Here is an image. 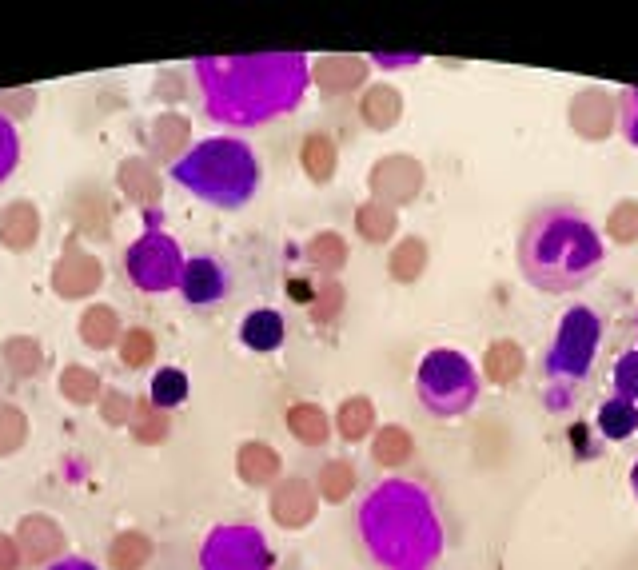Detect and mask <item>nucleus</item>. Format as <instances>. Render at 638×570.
Wrapping results in <instances>:
<instances>
[{"mask_svg": "<svg viewBox=\"0 0 638 570\" xmlns=\"http://www.w3.org/2000/svg\"><path fill=\"white\" fill-rule=\"evenodd\" d=\"M96 284H100V268H96V260H88V256H80V252H72V256L56 268V291H60V295H88Z\"/></svg>", "mask_w": 638, "mask_h": 570, "instance_id": "14", "label": "nucleus"}, {"mask_svg": "<svg viewBox=\"0 0 638 570\" xmlns=\"http://www.w3.org/2000/svg\"><path fill=\"white\" fill-rule=\"evenodd\" d=\"M16 168V136L8 124H0V176H8Z\"/></svg>", "mask_w": 638, "mask_h": 570, "instance_id": "24", "label": "nucleus"}, {"mask_svg": "<svg viewBox=\"0 0 638 570\" xmlns=\"http://www.w3.org/2000/svg\"><path fill=\"white\" fill-rule=\"evenodd\" d=\"M607 260L599 228L575 208H543L519 232V272L547 295L583 291Z\"/></svg>", "mask_w": 638, "mask_h": 570, "instance_id": "2", "label": "nucleus"}, {"mask_svg": "<svg viewBox=\"0 0 638 570\" xmlns=\"http://www.w3.org/2000/svg\"><path fill=\"white\" fill-rule=\"evenodd\" d=\"M359 535L383 570H431L443 555V519L423 483L387 479L359 503Z\"/></svg>", "mask_w": 638, "mask_h": 570, "instance_id": "1", "label": "nucleus"}, {"mask_svg": "<svg viewBox=\"0 0 638 570\" xmlns=\"http://www.w3.org/2000/svg\"><path fill=\"white\" fill-rule=\"evenodd\" d=\"M48 570H100L96 563H88V559H80V555H68V559H56Z\"/></svg>", "mask_w": 638, "mask_h": 570, "instance_id": "26", "label": "nucleus"}, {"mask_svg": "<svg viewBox=\"0 0 638 570\" xmlns=\"http://www.w3.org/2000/svg\"><path fill=\"white\" fill-rule=\"evenodd\" d=\"M188 391H192V383H188V375L180 371V367H160L156 375H152V391H148V399H152V407L156 411H172V407H180L184 399H188Z\"/></svg>", "mask_w": 638, "mask_h": 570, "instance_id": "15", "label": "nucleus"}, {"mask_svg": "<svg viewBox=\"0 0 638 570\" xmlns=\"http://www.w3.org/2000/svg\"><path fill=\"white\" fill-rule=\"evenodd\" d=\"M120 359H124V367H148L152 363V355H156V335L148 331V327H132V331H124L120 335Z\"/></svg>", "mask_w": 638, "mask_h": 570, "instance_id": "17", "label": "nucleus"}, {"mask_svg": "<svg viewBox=\"0 0 638 570\" xmlns=\"http://www.w3.org/2000/svg\"><path fill=\"white\" fill-rule=\"evenodd\" d=\"M152 559V539L140 535V531H124L112 539V551H108V563L116 570H144Z\"/></svg>", "mask_w": 638, "mask_h": 570, "instance_id": "16", "label": "nucleus"}, {"mask_svg": "<svg viewBox=\"0 0 638 570\" xmlns=\"http://www.w3.org/2000/svg\"><path fill=\"white\" fill-rule=\"evenodd\" d=\"M36 236H40V212L28 200H16L0 212V244L8 252H16V256L28 252L36 244Z\"/></svg>", "mask_w": 638, "mask_h": 570, "instance_id": "10", "label": "nucleus"}, {"mask_svg": "<svg viewBox=\"0 0 638 570\" xmlns=\"http://www.w3.org/2000/svg\"><path fill=\"white\" fill-rule=\"evenodd\" d=\"M176 184H184L192 196L216 208H244L256 196L260 184V164L244 140L232 136H212L200 140L188 156L172 164Z\"/></svg>", "mask_w": 638, "mask_h": 570, "instance_id": "3", "label": "nucleus"}, {"mask_svg": "<svg viewBox=\"0 0 638 570\" xmlns=\"http://www.w3.org/2000/svg\"><path fill=\"white\" fill-rule=\"evenodd\" d=\"M615 383H619V395L638 399V355H627V359L619 363V375H615Z\"/></svg>", "mask_w": 638, "mask_h": 570, "instance_id": "23", "label": "nucleus"}, {"mask_svg": "<svg viewBox=\"0 0 638 570\" xmlns=\"http://www.w3.org/2000/svg\"><path fill=\"white\" fill-rule=\"evenodd\" d=\"M24 415L16 407H0V455H12L24 443Z\"/></svg>", "mask_w": 638, "mask_h": 570, "instance_id": "21", "label": "nucleus"}, {"mask_svg": "<svg viewBox=\"0 0 638 570\" xmlns=\"http://www.w3.org/2000/svg\"><path fill=\"white\" fill-rule=\"evenodd\" d=\"M268 559L256 527H220L204 547V570H268Z\"/></svg>", "mask_w": 638, "mask_h": 570, "instance_id": "7", "label": "nucleus"}, {"mask_svg": "<svg viewBox=\"0 0 638 570\" xmlns=\"http://www.w3.org/2000/svg\"><path fill=\"white\" fill-rule=\"evenodd\" d=\"M4 363H8L16 375H32V367L40 363V347H36L32 339H24V335L4 339Z\"/></svg>", "mask_w": 638, "mask_h": 570, "instance_id": "20", "label": "nucleus"}, {"mask_svg": "<svg viewBox=\"0 0 638 570\" xmlns=\"http://www.w3.org/2000/svg\"><path fill=\"white\" fill-rule=\"evenodd\" d=\"M60 391H64V399H72V403H92V399L100 395V375L72 363V367L60 371Z\"/></svg>", "mask_w": 638, "mask_h": 570, "instance_id": "18", "label": "nucleus"}, {"mask_svg": "<svg viewBox=\"0 0 638 570\" xmlns=\"http://www.w3.org/2000/svg\"><path fill=\"white\" fill-rule=\"evenodd\" d=\"M284 339H288V323H284V315H280L276 307H256V311H248L244 323H240V343H244L248 351L268 355V351H280Z\"/></svg>", "mask_w": 638, "mask_h": 570, "instance_id": "9", "label": "nucleus"}, {"mask_svg": "<svg viewBox=\"0 0 638 570\" xmlns=\"http://www.w3.org/2000/svg\"><path fill=\"white\" fill-rule=\"evenodd\" d=\"M16 539H20V555L32 559V563H48L52 555H60L64 547V535L52 519L44 515H28L20 527H16Z\"/></svg>", "mask_w": 638, "mask_h": 570, "instance_id": "11", "label": "nucleus"}, {"mask_svg": "<svg viewBox=\"0 0 638 570\" xmlns=\"http://www.w3.org/2000/svg\"><path fill=\"white\" fill-rule=\"evenodd\" d=\"M631 487H635V495H638V459H635V471H631Z\"/></svg>", "mask_w": 638, "mask_h": 570, "instance_id": "27", "label": "nucleus"}, {"mask_svg": "<svg viewBox=\"0 0 638 570\" xmlns=\"http://www.w3.org/2000/svg\"><path fill=\"white\" fill-rule=\"evenodd\" d=\"M415 395L435 419H459L479 403V371L467 355L451 347H435L419 363Z\"/></svg>", "mask_w": 638, "mask_h": 570, "instance_id": "5", "label": "nucleus"}, {"mask_svg": "<svg viewBox=\"0 0 638 570\" xmlns=\"http://www.w3.org/2000/svg\"><path fill=\"white\" fill-rule=\"evenodd\" d=\"M323 415L312 411V407H300V411H292V431L304 439V443H323Z\"/></svg>", "mask_w": 638, "mask_h": 570, "instance_id": "22", "label": "nucleus"}, {"mask_svg": "<svg viewBox=\"0 0 638 570\" xmlns=\"http://www.w3.org/2000/svg\"><path fill=\"white\" fill-rule=\"evenodd\" d=\"M132 431H136L140 443H160L168 435V415L148 407V403H136L132 407Z\"/></svg>", "mask_w": 638, "mask_h": 570, "instance_id": "19", "label": "nucleus"}, {"mask_svg": "<svg viewBox=\"0 0 638 570\" xmlns=\"http://www.w3.org/2000/svg\"><path fill=\"white\" fill-rule=\"evenodd\" d=\"M599 343H603V319L591 307H571L547 351V383H551L555 403L571 399V391L583 387V379L595 367Z\"/></svg>", "mask_w": 638, "mask_h": 570, "instance_id": "4", "label": "nucleus"}, {"mask_svg": "<svg viewBox=\"0 0 638 570\" xmlns=\"http://www.w3.org/2000/svg\"><path fill=\"white\" fill-rule=\"evenodd\" d=\"M120 335H124V331H120V319H116V311H112L108 303H96V307L84 311V319H80V339H84L88 347H96V351L116 347Z\"/></svg>", "mask_w": 638, "mask_h": 570, "instance_id": "13", "label": "nucleus"}, {"mask_svg": "<svg viewBox=\"0 0 638 570\" xmlns=\"http://www.w3.org/2000/svg\"><path fill=\"white\" fill-rule=\"evenodd\" d=\"M228 287L232 284H228L224 264L212 260V256H196V260H188L184 272H180V295H184L188 303H196V307L220 303V299L228 295Z\"/></svg>", "mask_w": 638, "mask_h": 570, "instance_id": "8", "label": "nucleus"}, {"mask_svg": "<svg viewBox=\"0 0 638 570\" xmlns=\"http://www.w3.org/2000/svg\"><path fill=\"white\" fill-rule=\"evenodd\" d=\"M599 431H603V439H611V443L631 439V435L638 431V403L635 399H627V395H611V399H603V407H599Z\"/></svg>", "mask_w": 638, "mask_h": 570, "instance_id": "12", "label": "nucleus"}, {"mask_svg": "<svg viewBox=\"0 0 638 570\" xmlns=\"http://www.w3.org/2000/svg\"><path fill=\"white\" fill-rule=\"evenodd\" d=\"M128 276L132 284L144 287V291H168V287H180V272H184V256L176 248L172 236L164 232H148L140 236L132 248H128Z\"/></svg>", "mask_w": 638, "mask_h": 570, "instance_id": "6", "label": "nucleus"}, {"mask_svg": "<svg viewBox=\"0 0 638 570\" xmlns=\"http://www.w3.org/2000/svg\"><path fill=\"white\" fill-rule=\"evenodd\" d=\"M0 570H20V547L8 535H0Z\"/></svg>", "mask_w": 638, "mask_h": 570, "instance_id": "25", "label": "nucleus"}]
</instances>
